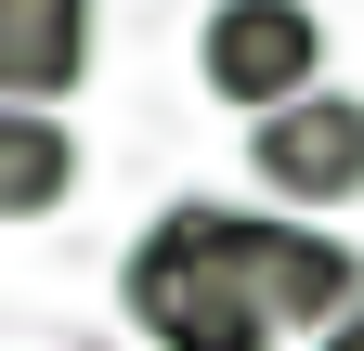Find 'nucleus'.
<instances>
[{
    "label": "nucleus",
    "instance_id": "1",
    "mask_svg": "<svg viewBox=\"0 0 364 351\" xmlns=\"http://www.w3.org/2000/svg\"><path fill=\"white\" fill-rule=\"evenodd\" d=\"M117 313L144 325L156 351H273L260 299L235 286V260H221V234H208V195L156 208V222L130 234V260H117Z\"/></svg>",
    "mask_w": 364,
    "mask_h": 351
},
{
    "label": "nucleus",
    "instance_id": "5",
    "mask_svg": "<svg viewBox=\"0 0 364 351\" xmlns=\"http://www.w3.org/2000/svg\"><path fill=\"white\" fill-rule=\"evenodd\" d=\"M91 78V0H0V104H65Z\"/></svg>",
    "mask_w": 364,
    "mask_h": 351
},
{
    "label": "nucleus",
    "instance_id": "2",
    "mask_svg": "<svg viewBox=\"0 0 364 351\" xmlns=\"http://www.w3.org/2000/svg\"><path fill=\"white\" fill-rule=\"evenodd\" d=\"M208 234H221V260H235V286L260 299L273 338H312L326 313L364 299V260L326 222H299V208H208Z\"/></svg>",
    "mask_w": 364,
    "mask_h": 351
},
{
    "label": "nucleus",
    "instance_id": "3",
    "mask_svg": "<svg viewBox=\"0 0 364 351\" xmlns=\"http://www.w3.org/2000/svg\"><path fill=\"white\" fill-rule=\"evenodd\" d=\"M196 78H208L235 117L287 104V92H312V78H326V14H312V0H208V26H196Z\"/></svg>",
    "mask_w": 364,
    "mask_h": 351
},
{
    "label": "nucleus",
    "instance_id": "6",
    "mask_svg": "<svg viewBox=\"0 0 364 351\" xmlns=\"http://www.w3.org/2000/svg\"><path fill=\"white\" fill-rule=\"evenodd\" d=\"M78 195V130L53 104H0V222H53Z\"/></svg>",
    "mask_w": 364,
    "mask_h": 351
},
{
    "label": "nucleus",
    "instance_id": "4",
    "mask_svg": "<svg viewBox=\"0 0 364 351\" xmlns=\"http://www.w3.org/2000/svg\"><path fill=\"white\" fill-rule=\"evenodd\" d=\"M247 169L273 183V208H351L364 195V92H287L247 117Z\"/></svg>",
    "mask_w": 364,
    "mask_h": 351
},
{
    "label": "nucleus",
    "instance_id": "7",
    "mask_svg": "<svg viewBox=\"0 0 364 351\" xmlns=\"http://www.w3.org/2000/svg\"><path fill=\"white\" fill-rule=\"evenodd\" d=\"M312 351H364V299H351V313H326V325H312Z\"/></svg>",
    "mask_w": 364,
    "mask_h": 351
}]
</instances>
